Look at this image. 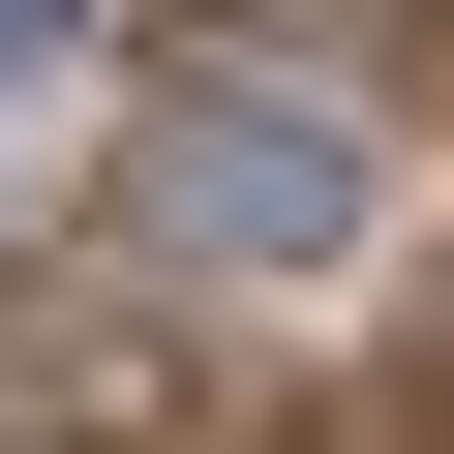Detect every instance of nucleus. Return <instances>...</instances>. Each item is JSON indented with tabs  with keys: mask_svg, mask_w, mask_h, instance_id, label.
<instances>
[{
	"mask_svg": "<svg viewBox=\"0 0 454 454\" xmlns=\"http://www.w3.org/2000/svg\"><path fill=\"white\" fill-rule=\"evenodd\" d=\"M364 212H394V121L303 91V61H182L121 121V243L152 273H364Z\"/></svg>",
	"mask_w": 454,
	"mask_h": 454,
	"instance_id": "1",
	"label": "nucleus"
},
{
	"mask_svg": "<svg viewBox=\"0 0 454 454\" xmlns=\"http://www.w3.org/2000/svg\"><path fill=\"white\" fill-rule=\"evenodd\" d=\"M31 61H61V0H0V91H31Z\"/></svg>",
	"mask_w": 454,
	"mask_h": 454,
	"instance_id": "2",
	"label": "nucleus"
}]
</instances>
